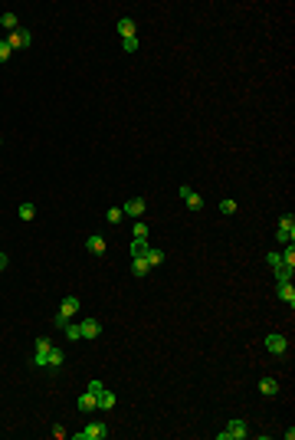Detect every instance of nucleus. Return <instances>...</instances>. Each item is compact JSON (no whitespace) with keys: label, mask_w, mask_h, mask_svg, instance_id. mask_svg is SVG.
<instances>
[{"label":"nucleus","mask_w":295,"mask_h":440,"mask_svg":"<svg viewBox=\"0 0 295 440\" xmlns=\"http://www.w3.org/2000/svg\"><path fill=\"white\" fill-rule=\"evenodd\" d=\"M17 214H20L23 220H33V217H36V207H33V204H20V207H17Z\"/></svg>","instance_id":"nucleus-23"},{"label":"nucleus","mask_w":295,"mask_h":440,"mask_svg":"<svg viewBox=\"0 0 295 440\" xmlns=\"http://www.w3.org/2000/svg\"><path fill=\"white\" fill-rule=\"evenodd\" d=\"M3 40H7V46H10V49H23V46H30V30H26V26H17V30H13L10 36H3Z\"/></svg>","instance_id":"nucleus-4"},{"label":"nucleus","mask_w":295,"mask_h":440,"mask_svg":"<svg viewBox=\"0 0 295 440\" xmlns=\"http://www.w3.org/2000/svg\"><path fill=\"white\" fill-rule=\"evenodd\" d=\"M86 246H89V253H95V256H102V253H105V240H102L98 233H92V237H89V240H86Z\"/></svg>","instance_id":"nucleus-12"},{"label":"nucleus","mask_w":295,"mask_h":440,"mask_svg":"<svg viewBox=\"0 0 295 440\" xmlns=\"http://www.w3.org/2000/svg\"><path fill=\"white\" fill-rule=\"evenodd\" d=\"M131 269H135V276H148L151 273V263H148L144 256H135V260H131Z\"/></svg>","instance_id":"nucleus-15"},{"label":"nucleus","mask_w":295,"mask_h":440,"mask_svg":"<svg viewBox=\"0 0 295 440\" xmlns=\"http://www.w3.org/2000/svg\"><path fill=\"white\" fill-rule=\"evenodd\" d=\"M266 260H269V266H272V269H275V266H282V256H279V253H269Z\"/></svg>","instance_id":"nucleus-31"},{"label":"nucleus","mask_w":295,"mask_h":440,"mask_svg":"<svg viewBox=\"0 0 295 440\" xmlns=\"http://www.w3.org/2000/svg\"><path fill=\"white\" fill-rule=\"evenodd\" d=\"M266 348H269L272 355H282L285 348H289V342H285L282 335H266Z\"/></svg>","instance_id":"nucleus-8"},{"label":"nucleus","mask_w":295,"mask_h":440,"mask_svg":"<svg viewBox=\"0 0 295 440\" xmlns=\"http://www.w3.org/2000/svg\"><path fill=\"white\" fill-rule=\"evenodd\" d=\"M135 237H138V240H148V223L138 220V223H135Z\"/></svg>","instance_id":"nucleus-27"},{"label":"nucleus","mask_w":295,"mask_h":440,"mask_svg":"<svg viewBox=\"0 0 295 440\" xmlns=\"http://www.w3.org/2000/svg\"><path fill=\"white\" fill-rule=\"evenodd\" d=\"M98 407V397L92 394V391H86V394L79 397V411H82V414H89V411H95Z\"/></svg>","instance_id":"nucleus-11"},{"label":"nucleus","mask_w":295,"mask_h":440,"mask_svg":"<svg viewBox=\"0 0 295 440\" xmlns=\"http://www.w3.org/2000/svg\"><path fill=\"white\" fill-rule=\"evenodd\" d=\"M292 273H295V266H275V279H279V283H292Z\"/></svg>","instance_id":"nucleus-17"},{"label":"nucleus","mask_w":295,"mask_h":440,"mask_svg":"<svg viewBox=\"0 0 295 440\" xmlns=\"http://www.w3.org/2000/svg\"><path fill=\"white\" fill-rule=\"evenodd\" d=\"M259 394L275 397V394H279V381H275V378H262V381H259Z\"/></svg>","instance_id":"nucleus-10"},{"label":"nucleus","mask_w":295,"mask_h":440,"mask_svg":"<svg viewBox=\"0 0 295 440\" xmlns=\"http://www.w3.org/2000/svg\"><path fill=\"white\" fill-rule=\"evenodd\" d=\"M220 214H236V200H220Z\"/></svg>","instance_id":"nucleus-26"},{"label":"nucleus","mask_w":295,"mask_h":440,"mask_svg":"<svg viewBox=\"0 0 295 440\" xmlns=\"http://www.w3.org/2000/svg\"><path fill=\"white\" fill-rule=\"evenodd\" d=\"M82 339H98V332H102V325H98V319H86L82 325Z\"/></svg>","instance_id":"nucleus-9"},{"label":"nucleus","mask_w":295,"mask_h":440,"mask_svg":"<svg viewBox=\"0 0 295 440\" xmlns=\"http://www.w3.org/2000/svg\"><path fill=\"white\" fill-rule=\"evenodd\" d=\"M98 407H102V411H112V407H115V391H105V388H102V394H98Z\"/></svg>","instance_id":"nucleus-16"},{"label":"nucleus","mask_w":295,"mask_h":440,"mask_svg":"<svg viewBox=\"0 0 295 440\" xmlns=\"http://www.w3.org/2000/svg\"><path fill=\"white\" fill-rule=\"evenodd\" d=\"M250 434V427H246V420H229L227 430H220V440H243Z\"/></svg>","instance_id":"nucleus-2"},{"label":"nucleus","mask_w":295,"mask_h":440,"mask_svg":"<svg viewBox=\"0 0 295 440\" xmlns=\"http://www.w3.org/2000/svg\"><path fill=\"white\" fill-rule=\"evenodd\" d=\"M49 348H53V342L46 339V335H40V339H36V358H33L40 368H46V362H49Z\"/></svg>","instance_id":"nucleus-5"},{"label":"nucleus","mask_w":295,"mask_h":440,"mask_svg":"<svg viewBox=\"0 0 295 440\" xmlns=\"http://www.w3.org/2000/svg\"><path fill=\"white\" fill-rule=\"evenodd\" d=\"M76 312H79V299H76V296H66V299H63V306H59V316L53 319V322H56V329H66V322L72 319Z\"/></svg>","instance_id":"nucleus-1"},{"label":"nucleus","mask_w":295,"mask_h":440,"mask_svg":"<svg viewBox=\"0 0 295 440\" xmlns=\"http://www.w3.org/2000/svg\"><path fill=\"white\" fill-rule=\"evenodd\" d=\"M72 437H76V440H105V437H109V430H105V424H89V427L76 430Z\"/></svg>","instance_id":"nucleus-3"},{"label":"nucleus","mask_w":295,"mask_h":440,"mask_svg":"<svg viewBox=\"0 0 295 440\" xmlns=\"http://www.w3.org/2000/svg\"><path fill=\"white\" fill-rule=\"evenodd\" d=\"M279 256H282V263H285V266H295V246H292V243H289V246H285Z\"/></svg>","instance_id":"nucleus-24"},{"label":"nucleus","mask_w":295,"mask_h":440,"mask_svg":"<svg viewBox=\"0 0 295 440\" xmlns=\"http://www.w3.org/2000/svg\"><path fill=\"white\" fill-rule=\"evenodd\" d=\"M89 391H92V394L98 397V394H102V381H92V385H89Z\"/></svg>","instance_id":"nucleus-32"},{"label":"nucleus","mask_w":295,"mask_h":440,"mask_svg":"<svg viewBox=\"0 0 295 440\" xmlns=\"http://www.w3.org/2000/svg\"><path fill=\"white\" fill-rule=\"evenodd\" d=\"M144 210H148V204H144V197H131L128 204L121 207V214H125V217H141Z\"/></svg>","instance_id":"nucleus-6"},{"label":"nucleus","mask_w":295,"mask_h":440,"mask_svg":"<svg viewBox=\"0 0 295 440\" xmlns=\"http://www.w3.org/2000/svg\"><path fill=\"white\" fill-rule=\"evenodd\" d=\"M279 299H282V302H289V309L295 306V289H292V283H279Z\"/></svg>","instance_id":"nucleus-14"},{"label":"nucleus","mask_w":295,"mask_h":440,"mask_svg":"<svg viewBox=\"0 0 295 440\" xmlns=\"http://www.w3.org/2000/svg\"><path fill=\"white\" fill-rule=\"evenodd\" d=\"M144 260H148V263H151V269H154V266H161V263H164V253H161V250H154V246H151V250L144 253Z\"/></svg>","instance_id":"nucleus-21"},{"label":"nucleus","mask_w":295,"mask_h":440,"mask_svg":"<svg viewBox=\"0 0 295 440\" xmlns=\"http://www.w3.org/2000/svg\"><path fill=\"white\" fill-rule=\"evenodd\" d=\"M148 250H151L148 240H138V237H135V243H131V260H135V256H144Z\"/></svg>","instance_id":"nucleus-20"},{"label":"nucleus","mask_w":295,"mask_h":440,"mask_svg":"<svg viewBox=\"0 0 295 440\" xmlns=\"http://www.w3.org/2000/svg\"><path fill=\"white\" fill-rule=\"evenodd\" d=\"M63 362H66V355H63V352H59V348L53 345V348H49V362H46V368H59Z\"/></svg>","instance_id":"nucleus-19"},{"label":"nucleus","mask_w":295,"mask_h":440,"mask_svg":"<svg viewBox=\"0 0 295 440\" xmlns=\"http://www.w3.org/2000/svg\"><path fill=\"white\" fill-rule=\"evenodd\" d=\"M10 46H7V40H0V63H7V59H10Z\"/></svg>","instance_id":"nucleus-29"},{"label":"nucleus","mask_w":295,"mask_h":440,"mask_svg":"<svg viewBox=\"0 0 295 440\" xmlns=\"http://www.w3.org/2000/svg\"><path fill=\"white\" fill-rule=\"evenodd\" d=\"M3 266H7V256H3V253H0V269H3Z\"/></svg>","instance_id":"nucleus-33"},{"label":"nucleus","mask_w":295,"mask_h":440,"mask_svg":"<svg viewBox=\"0 0 295 440\" xmlns=\"http://www.w3.org/2000/svg\"><path fill=\"white\" fill-rule=\"evenodd\" d=\"M0 23H3V30H17V26H20V23H17V13H3V17H0Z\"/></svg>","instance_id":"nucleus-22"},{"label":"nucleus","mask_w":295,"mask_h":440,"mask_svg":"<svg viewBox=\"0 0 295 440\" xmlns=\"http://www.w3.org/2000/svg\"><path fill=\"white\" fill-rule=\"evenodd\" d=\"M118 33H121V40H128V36H135V23H131L128 17H121V20H118Z\"/></svg>","instance_id":"nucleus-18"},{"label":"nucleus","mask_w":295,"mask_h":440,"mask_svg":"<svg viewBox=\"0 0 295 440\" xmlns=\"http://www.w3.org/2000/svg\"><path fill=\"white\" fill-rule=\"evenodd\" d=\"M279 230H282L285 237H289V240L295 237V217H292V214H285V217H279Z\"/></svg>","instance_id":"nucleus-13"},{"label":"nucleus","mask_w":295,"mask_h":440,"mask_svg":"<svg viewBox=\"0 0 295 440\" xmlns=\"http://www.w3.org/2000/svg\"><path fill=\"white\" fill-rule=\"evenodd\" d=\"M121 46H125V53H135V49H138V36H128V40H121Z\"/></svg>","instance_id":"nucleus-28"},{"label":"nucleus","mask_w":295,"mask_h":440,"mask_svg":"<svg viewBox=\"0 0 295 440\" xmlns=\"http://www.w3.org/2000/svg\"><path fill=\"white\" fill-rule=\"evenodd\" d=\"M66 335H69V342H79V339H82V329H79V325H69V322H66Z\"/></svg>","instance_id":"nucleus-25"},{"label":"nucleus","mask_w":295,"mask_h":440,"mask_svg":"<svg viewBox=\"0 0 295 440\" xmlns=\"http://www.w3.org/2000/svg\"><path fill=\"white\" fill-rule=\"evenodd\" d=\"M121 217H125V214H121V207H112V210H109V223H121Z\"/></svg>","instance_id":"nucleus-30"},{"label":"nucleus","mask_w":295,"mask_h":440,"mask_svg":"<svg viewBox=\"0 0 295 440\" xmlns=\"http://www.w3.org/2000/svg\"><path fill=\"white\" fill-rule=\"evenodd\" d=\"M181 197L187 200V207L194 210V214H197V210H204V200H200V194H194V191H190L187 184H181Z\"/></svg>","instance_id":"nucleus-7"}]
</instances>
